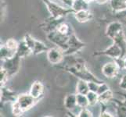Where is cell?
I'll use <instances>...</instances> for the list:
<instances>
[{
    "mask_svg": "<svg viewBox=\"0 0 126 117\" xmlns=\"http://www.w3.org/2000/svg\"><path fill=\"white\" fill-rule=\"evenodd\" d=\"M63 70L71 73L72 75L75 76L81 80H84L88 82L95 81L98 84L103 83V80L98 79L93 73L89 71L85 65V60L81 58L76 59L71 66H66L63 67Z\"/></svg>",
    "mask_w": 126,
    "mask_h": 117,
    "instance_id": "1",
    "label": "cell"
},
{
    "mask_svg": "<svg viewBox=\"0 0 126 117\" xmlns=\"http://www.w3.org/2000/svg\"><path fill=\"white\" fill-rule=\"evenodd\" d=\"M42 2L46 6L48 11L49 12L52 16L60 18V17H65L68 14L75 13V10L72 8H64L59 6L58 4L55 3L53 0H42Z\"/></svg>",
    "mask_w": 126,
    "mask_h": 117,
    "instance_id": "2",
    "label": "cell"
},
{
    "mask_svg": "<svg viewBox=\"0 0 126 117\" xmlns=\"http://www.w3.org/2000/svg\"><path fill=\"white\" fill-rule=\"evenodd\" d=\"M47 39L56 47L61 49L63 52L66 51L68 48V39L69 36L60 33L58 31H55L46 34Z\"/></svg>",
    "mask_w": 126,
    "mask_h": 117,
    "instance_id": "3",
    "label": "cell"
},
{
    "mask_svg": "<svg viewBox=\"0 0 126 117\" xmlns=\"http://www.w3.org/2000/svg\"><path fill=\"white\" fill-rule=\"evenodd\" d=\"M86 46V43L81 41L78 38L75 33H72L68 39V48L66 51H64V55H72L75 53L82 50Z\"/></svg>",
    "mask_w": 126,
    "mask_h": 117,
    "instance_id": "4",
    "label": "cell"
},
{
    "mask_svg": "<svg viewBox=\"0 0 126 117\" xmlns=\"http://www.w3.org/2000/svg\"><path fill=\"white\" fill-rule=\"evenodd\" d=\"M20 59L21 58L16 54L14 57L3 60V64L1 66L6 69L10 78L19 71L20 67Z\"/></svg>",
    "mask_w": 126,
    "mask_h": 117,
    "instance_id": "5",
    "label": "cell"
},
{
    "mask_svg": "<svg viewBox=\"0 0 126 117\" xmlns=\"http://www.w3.org/2000/svg\"><path fill=\"white\" fill-rule=\"evenodd\" d=\"M93 55H106L108 57L114 59L115 61L119 59H123L122 58V50L118 45L113 42V44L103 51L95 52L93 53Z\"/></svg>",
    "mask_w": 126,
    "mask_h": 117,
    "instance_id": "6",
    "label": "cell"
},
{
    "mask_svg": "<svg viewBox=\"0 0 126 117\" xmlns=\"http://www.w3.org/2000/svg\"><path fill=\"white\" fill-rule=\"evenodd\" d=\"M16 102L21 108L24 112L30 110L39 102L34 97H32L29 93L28 94H21L17 96Z\"/></svg>",
    "mask_w": 126,
    "mask_h": 117,
    "instance_id": "7",
    "label": "cell"
},
{
    "mask_svg": "<svg viewBox=\"0 0 126 117\" xmlns=\"http://www.w3.org/2000/svg\"><path fill=\"white\" fill-rule=\"evenodd\" d=\"M64 21V17H60V18H56L54 16H50L49 18L45 20L40 24V27L46 34L50 32L55 31L57 30L58 27Z\"/></svg>",
    "mask_w": 126,
    "mask_h": 117,
    "instance_id": "8",
    "label": "cell"
},
{
    "mask_svg": "<svg viewBox=\"0 0 126 117\" xmlns=\"http://www.w3.org/2000/svg\"><path fill=\"white\" fill-rule=\"evenodd\" d=\"M120 69L119 64L116 61L109 62L103 65L102 67V73L108 79H113L118 76Z\"/></svg>",
    "mask_w": 126,
    "mask_h": 117,
    "instance_id": "9",
    "label": "cell"
},
{
    "mask_svg": "<svg viewBox=\"0 0 126 117\" xmlns=\"http://www.w3.org/2000/svg\"><path fill=\"white\" fill-rule=\"evenodd\" d=\"M64 56L63 51L58 47L52 48L47 51V59L51 64L57 65L61 63Z\"/></svg>",
    "mask_w": 126,
    "mask_h": 117,
    "instance_id": "10",
    "label": "cell"
},
{
    "mask_svg": "<svg viewBox=\"0 0 126 117\" xmlns=\"http://www.w3.org/2000/svg\"><path fill=\"white\" fill-rule=\"evenodd\" d=\"M121 31H123V25L120 21H114V22H111L108 24L106 29V36L108 37L110 39L114 38L117 34Z\"/></svg>",
    "mask_w": 126,
    "mask_h": 117,
    "instance_id": "11",
    "label": "cell"
},
{
    "mask_svg": "<svg viewBox=\"0 0 126 117\" xmlns=\"http://www.w3.org/2000/svg\"><path fill=\"white\" fill-rule=\"evenodd\" d=\"M45 91V86L41 81H34L30 88L29 94L37 100L40 101Z\"/></svg>",
    "mask_w": 126,
    "mask_h": 117,
    "instance_id": "12",
    "label": "cell"
},
{
    "mask_svg": "<svg viewBox=\"0 0 126 117\" xmlns=\"http://www.w3.org/2000/svg\"><path fill=\"white\" fill-rule=\"evenodd\" d=\"M18 95H16L14 91H13L10 88H5V86L1 87V102H14Z\"/></svg>",
    "mask_w": 126,
    "mask_h": 117,
    "instance_id": "13",
    "label": "cell"
},
{
    "mask_svg": "<svg viewBox=\"0 0 126 117\" xmlns=\"http://www.w3.org/2000/svg\"><path fill=\"white\" fill-rule=\"evenodd\" d=\"M113 42L118 45L122 50V58L124 59L126 55V37L124 33V30L119 32L117 35L112 39Z\"/></svg>",
    "mask_w": 126,
    "mask_h": 117,
    "instance_id": "14",
    "label": "cell"
},
{
    "mask_svg": "<svg viewBox=\"0 0 126 117\" xmlns=\"http://www.w3.org/2000/svg\"><path fill=\"white\" fill-rule=\"evenodd\" d=\"M75 19L79 23H86L93 19V13L89 11V10H83L80 11H77L74 13Z\"/></svg>",
    "mask_w": 126,
    "mask_h": 117,
    "instance_id": "15",
    "label": "cell"
},
{
    "mask_svg": "<svg viewBox=\"0 0 126 117\" xmlns=\"http://www.w3.org/2000/svg\"><path fill=\"white\" fill-rule=\"evenodd\" d=\"M17 55L22 58H25L27 56L30 55L31 54H32V49L28 47V45L26 44L25 41L23 40L21 41H19V45H18V48L16 49V53Z\"/></svg>",
    "mask_w": 126,
    "mask_h": 117,
    "instance_id": "16",
    "label": "cell"
},
{
    "mask_svg": "<svg viewBox=\"0 0 126 117\" xmlns=\"http://www.w3.org/2000/svg\"><path fill=\"white\" fill-rule=\"evenodd\" d=\"M64 107L66 108V109L67 110H73L74 109L78 106L77 103V95L75 94H70L66 95V97L64 98L63 102Z\"/></svg>",
    "mask_w": 126,
    "mask_h": 117,
    "instance_id": "17",
    "label": "cell"
},
{
    "mask_svg": "<svg viewBox=\"0 0 126 117\" xmlns=\"http://www.w3.org/2000/svg\"><path fill=\"white\" fill-rule=\"evenodd\" d=\"M112 11L116 13L126 10V0H109Z\"/></svg>",
    "mask_w": 126,
    "mask_h": 117,
    "instance_id": "18",
    "label": "cell"
},
{
    "mask_svg": "<svg viewBox=\"0 0 126 117\" xmlns=\"http://www.w3.org/2000/svg\"><path fill=\"white\" fill-rule=\"evenodd\" d=\"M111 102L115 104L117 113L119 116H126V96L124 102H121L115 98H113Z\"/></svg>",
    "mask_w": 126,
    "mask_h": 117,
    "instance_id": "19",
    "label": "cell"
},
{
    "mask_svg": "<svg viewBox=\"0 0 126 117\" xmlns=\"http://www.w3.org/2000/svg\"><path fill=\"white\" fill-rule=\"evenodd\" d=\"M16 52L13 51L10 49L9 48L6 47V45H1L0 48V57H1V60H6L7 59H10L16 55Z\"/></svg>",
    "mask_w": 126,
    "mask_h": 117,
    "instance_id": "20",
    "label": "cell"
},
{
    "mask_svg": "<svg viewBox=\"0 0 126 117\" xmlns=\"http://www.w3.org/2000/svg\"><path fill=\"white\" fill-rule=\"evenodd\" d=\"M113 98H114V93L110 89H109L99 95V103H100L101 105H107L108 103L111 102Z\"/></svg>",
    "mask_w": 126,
    "mask_h": 117,
    "instance_id": "21",
    "label": "cell"
},
{
    "mask_svg": "<svg viewBox=\"0 0 126 117\" xmlns=\"http://www.w3.org/2000/svg\"><path fill=\"white\" fill-rule=\"evenodd\" d=\"M89 91L88 81L79 79L76 85V92L77 94H87Z\"/></svg>",
    "mask_w": 126,
    "mask_h": 117,
    "instance_id": "22",
    "label": "cell"
},
{
    "mask_svg": "<svg viewBox=\"0 0 126 117\" xmlns=\"http://www.w3.org/2000/svg\"><path fill=\"white\" fill-rule=\"evenodd\" d=\"M49 49L47 47V45L44 44V43L42 42L41 41H38L37 39H35V44H34V47L32 51V54L37 55L45 52H47Z\"/></svg>",
    "mask_w": 126,
    "mask_h": 117,
    "instance_id": "23",
    "label": "cell"
},
{
    "mask_svg": "<svg viewBox=\"0 0 126 117\" xmlns=\"http://www.w3.org/2000/svg\"><path fill=\"white\" fill-rule=\"evenodd\" d=\"M71 8L75 10V12L83 10H89V4L88 2H86L85 0H75Z\"/></svg>",
    "mask_w": 126,
    "mask_h": 117,
    "instance_id": "24",
    "label": "cell"
},
{
    "mask_svg": "<svg viewBox=\"0 0 126 117\" xmlns=\"http://www.w3.org/2000/svg\"><path fill=\"white\" fill-rule=\"evenodd\" d=\"M56 31H58L60 33L64 34V35H67V36H70L71 34L74 32L70 24L65 23V22H63L61 24H60Z\"/></svg>",
    "mask_w": 126,
    "mask_h": 117,
    "instance_id": "25",
    "label": "cell"
},
{
    "mask_svg": "<svg viewBox=\"0 0 126 117\" xmlns=\"http://www.w3.org/2000/svg\"><path fill=\"white\" fill-rule=\"evenodd\" d=\"M77 95V103L78 106L81 108H88L89 106V102L88 100L86 94H76Z\"/></svg>",
    "mask_w": 126,
    "mask_h": 117,
    "instance_id": "26",
    "label": "cell"
},
{
    "mask_svg": "<svg viewBox=\"0 0 126 117\" xmlns=\"http://www.w3.org/2000/svg\"><path fill=\"white\" fill-rule=\"evenodd\" d=\"M86 96L88 98L89 105H94L99 102V94L97 93L89 91V93L86 94Z\"/></svg>",
    "mask_w": 126,
    "mask_h": 117,
    "instance_id": "27",
    "label": "cell"
},
{
    "mask_svg": "<svg viewBox=\"0 0 126 117\" xmlns=\"http://www.w3.org/2000/svg\"><path fill=\"white\" fill-rule=\"evenodd\" d=\"M9 79H10V77H9L6 69L1 66V69H0V84H1V87L5 86Z\"/></svg>",
    "mask_w": 126,
    "mask_h": 117,
    "instance_id": "28",
    "label": "cell"
},
{
    "mask_svg": "<svg viewBox=\"0 0 126 117\" xmlns=\"http://www.w3.org/2000/svg\"><path fill=\"white\" fill-rule=\"evenodd\" d=\"M23 40L25 41V43L28 45V47L33 51V49L34 47V44H35V38H34L30 34H26Z\"/></svg>",
    "mask_w": 126,
    "mask_h": 117,
    "instance_id": "29",
    "label": "cell"
},
{
    "mask_svg": "<svg viewBox=\"0 0 126 117\" xmlns=\"http://www.w3.org/2000/svg\"><path fill=\"white\" fill-rule=\"evenodd\" d=\"M5 45L10 49L16 52V49H17V48H18V45H19V41H17L14 38H10L6 41Z\"/></svg>",
    "mask_w": 126,
    "mask_h": 117,
    "instance_id": "30",
    "label": "cell"
},
{
    "mask_svg": "<svg viewBox=\"0 0 126 117\" xmlns=\"http://www.w3.org/2000/svg\"><path fill=\"white\" fill-rule=\"evenodd\" d=\"M12 112H13V114H14L15 116H20L24 113L23 110L21 109V108L20 107V105H18V103H17L16 101L14 102H13Z\"/></svg>",
    "mask_w": 126,
    "mask_h": 117,
    "instance_id": "31",
    "label": "cell"
},
{
    "mask_svg": "<svg viewBox=\"0 0 126 117\" xmlns=\"http://www.w3.org/2000/svg\"><path fill=\"white\" fill-rule=\"evenodd\" d=\"M93 113L88 108H81V109L78 114L79 117H93Z\"/></svg>",
    "mask_w": 126,
    "mask_h": 117,
    "instance_id": "32",
    "label": "cell"
},
{
    "mask_svg": "<svg viewBox=\"0 0 126 117\" xmlns=\"http://www.w3.org/2000/svg\"><path fill=\"white\" fill-rule=\"evenodd\" d=\"M116 16L121 24H126V10L119 13H116Z\"/></svg>",
    "mask_w": 126,
    "mask_h": 117,
    "instance_id": "33",
    "label": "cell"
},
{
    "mask_svg": "<svg viewBox=\"0 0 126 117\" xmlns=\"http://www.w3.org/2000/svg\"><path fill=\"white\" fill-rule=\"evenodd\" d=\"M109 89H110L109 86L103 82V83H102V84H99V88H98V91H97V94L99 95V94L104 93L105 91H108Z\"/></svg>",
    "mask_w": 126,
    "mask_h": 117,
    "instance_id": "34",
    "label": "cell"
},
{
    "mask_svg": "<svg viewBox=\"0 0 126 117\" xmlns=\"http://www.w3.org/2000/svg\"><path fill=\"white\" fill-rule=\"evenodd\" d=\"M88 84H89V91L97 93V91H98V88H99V84L96 83V82H95V81H89V82H88Z\"/></svg>",
    "mask_w": 126,
    "mask_h": 117,
    "instance_id": "35",
    "label": "cell"
},
{
    "mask_svg": "<svg viewBox=\"0 0 126 117\" xmlns=\"http://www.w3.org/2000/svg\"><path fill=\"white\" fill-rule=\"evenodd\" d=\"M119 87L122 90L126 91V74H125L122 77H121V79L120 80Z\"/></svg>",
    "mask_w": 126,
    "mask_h": 117,
    "instance_id": "36",
    "label": "cell"
},
{
    "mask_svg": "<svg viewBox=\"0 0 126 117\" xmlns=\"http://www.w3.org/2000/svg\"><path fill=\"white\" fill-rule=\"evenodd\" d=\"M61 2H63L65 5L67 6L68 7L71 8L73 4H74V2H75V0H60Z\"/></svg>",
    "mask_w": 126,
    "mask_h": 117,
    "instance_id": "37",
    "label": "cell"
},
{
    "mask_svg": "<svg viewBox=\"0 0 126 117\" xmlns=\"http://www.w3.org/2000/svg\"><path fill=\"white\" fill-rule=\"evenodd\" d=\"M95 2L97 4H99V5H103V4L109 2V0H95Z\"/></svg>",
    "mask_w": 126,
    "mask_h": 117,
    "instance_id": "38",
    "label": "cell"
},
{
    "mask_svg": "<svg viewBox=\"0 0 126 117\" xmlns=\"http://www.w3.org/2000/svg\"><path fill=\"white\" fill-rule=\"evenodd\" d=\"M122 69H125L126 70V58L125 57L123 59V61H122Z\"/></svg>",
    "mask_w": 126,
    "mask_h": 117,
    "instance_id": "39",
    "label": "cell"
},
{
    "mask_svg": "<svg viewBox=\"0 0 126 117\" xmlns=\"http://www.w3.org/2000/svg\"><path fill=\"white\" fill-rule=\"evenodd\" d=\"M85 1L86 2H88V3L89 4L90 2H95V0H85Z\"/></svg>",
    "mask_w": 126,
    "mask_h": 117,
    "instance_id": "40",
    "label": "cell"
},
{
    "mask_svg": "<svg viewBox=\"0 0 126 117\" xmlns=\"http://www.w3.org/2000/svg\"><path fill=\"white\" fill-rule=\"evenodd\" d=\"M53 1H55V0H53Z\"/></svg>",
    "mask_w": 126,
    "mask_h": 117,
    "instance_id": "41",
    "label": "cell"
}]
</instances>
